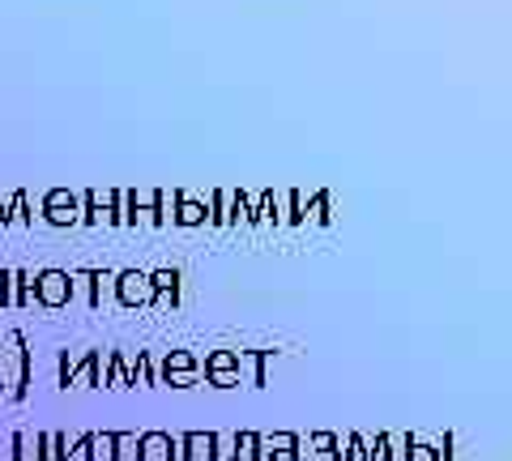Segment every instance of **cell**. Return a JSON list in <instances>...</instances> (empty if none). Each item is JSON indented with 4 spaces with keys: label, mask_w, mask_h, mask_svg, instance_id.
Returning <instances> with one entry per match:
<instances>
[{
    "label": "cell",
    "mask_w": 512,
    "mask_h": 461,
    "mask_svg": "<svg viewBox=\"0 0 512 461\" xmlns=\"http://www.w3.org/2000/svg\"><path fill=\"white\" fill-rule=\"evenodd\" d=\"M0 385H9L13 402H26L30 389V355H26V338L18 329L0 338Z\"/></svg>",
    "instance_id": "6da1fadb"
},
{
    "label": "cell",
    "mask_w": 512,
    "mask_h": 461,
    "mask_svg": "<svg viewBox=\"0 0 512 461\" xmlns=\"http://www.w3.org/2000/svg\"><path fill=\"white\" fill-rule=\"evenodd\" d=\"M30 295H35L39 308H64L73 299V282L64 269H43V274L30 278Z\"/></svg>",
    "instance_id": "7a4b0ae2"
},
{
    "label": "cell",
    "mask_w": 512,
    "mask_h": 461,
    "mask_svg": "<svg viewBox=\"0 0 512 461\" xmlns=\"http://www.w3.org/2000/svg\"><path fill=\"white\" fill-rule=\"evenodd\" d=\"M116 304H124V308H154L150 274H141V269H124V274H116Z\"/></svg>",
    "instance_id": "3957f363"
},
{
    "label": "cell",
    "mask_w": 512,
    "mask_h": 461,
    "mask_svg": "<svg viewBox=\"0 0 512 461\" xmlns=\"http://www.w3.org/2000/svg\"><path fill=\"white\" fill-rule=\"evenodd\" d=\"M43 218L52 222V227H77V222H82V197L69 193V188H52V193L43 197Z\"/></svg>",
    "instance_id": "277c9868"
},
{
    "label": "cell",
    "mask_w": 512,
    "mask_h": 461,
    "mask_svg": "<svg viewBox=\"0 0 512 461\" xmlns=\"http://www.w3.org/2000/svg\"><path fill=\"white\" fill-rule=\"evenodd\" d=\"M180 453V440L171 432H141L137 436V461H175Z\"/></svg>",
    "instance_id": "5b68a950"
},
{
    "label": "cell",
    "mask_w": 512,
    "mask_h": 461,
    "mask_svg": "<svg viewBox=\"0 0 512 461\" xmlns=\"http://www.w3.org/2000/svg\"><path fill=\"white\" fill-rule=\"evenodd\" d=\"M73 385L103 389V355H99V351H90L82 363H73V368H69V380H64V389H73Z\"/></svg>",
    "instance_id": "8992f818"
},
{
    "label": "cell",
    "mask_w": 512,
    "mask_h": 461,
    "mask_svg": "<svg viewBox=\"0 0 512 461\" xmlns=\"http://www.w3.org/2000/svg\"><path fill=\"white\" fill-rule=\"evenodd\" d=\"M175 461H214V432H184Z\"/></svg>",
    "instance_id": "52a82bcc"
},
{
    "label": "cell",
    "mask_w": 512,
    "mask_h": 461,
    "mask_svg": "<svg viewBox=\"0 0 512 461\" xmlns=\"http://www.w3.org/2000/svg\"><path fill=\"white\" fill-rule=\"evenodd\" d=\"M150 286H154V304H180V269H154L150 274Z\"/></svg>",
    "instance_id": "ba28073f"
},
{
    "label": "cell",
    "mask_w": 512,
    "mask_h": 461,
    "mask_svg": "<svg viewBox=\"0 0 512 461\" xmlns=\"http://www.w3.org/2000/svg\"><path fill=\"white\" fill-rule=\"evenodd\" d=\"M171 222H180V227H205V222H210V214H205V201H197L192 193H180V197H175Z\"/></svg>",
    "instance_id": "9c48e42d"
},
{
    "label": "cell",
    "mask_w": 512,
    "mask_h": 461,
    "mask_svg": "<svg viewBox=\"0 0 512 461\" xmlns=\"http://www.w3.org/2000/svg\"><path fill=\"white\" fill-rule=\"evenodd\" d=\"M86 282H90V308H103L116 299V274L111 269H90Z\"/></svg>",
    "instance_id": "30bf717a"
},
{
    "label": "cell",
    "mask_w": 512,
    "mask_h": 461,
    "mask_svg": "<svg viewBox=\"0 0 512 461\" xmlns=\"http://www.w3.org/2000/svg\"><path fill=\"white\" fill-rule=\"evenodd\" d=\"M308 461H342V453H338V436L333 432H312V440H308Z\"/></svg>",
    "instance_id": "8fae6325"
},
{
    "label": "cell",
    "mask_w": 512,
    "mask_h": 461,
    "mask_svg": "<svg viewBox=\"0 0 512 461\" xmlns=\"http://www.w3.org/2000/svg\"><path fill=\"white\" fill-rule=\"evenodd\" d=\"M244 355L239 351H210L205 355V376H222V372H239Z\"/></svg>",
    "instance_id": "7c38bea8"
},
{
    "label": "cell",
    "mask_w": 512,
    "mask_h": 461,
    "mask_svg": "<svg viewBox=\"0 0 512 461\" xmlns=\"http://www.w3.org/2000/svg\"><path fill=\"white\" fill-rule=\"evenodd\" d=\"M39 457H43V461H69V436L43 432V436H39Z\"/></svg>",
    "instance_id": "4fadbf2b"
},
{
    "label": "cell",
    "mask_w": 512,
    "mask_h": 461,
    "mask_svg": "<svg viewBox=\"0 0 512 461\" xmlns=\"http://www.w3.org/2000/svg\"><path fill=\"white\" fill-rule=\"evenodd\" d=\"M82 205L86 210H120V188H90Z\"/></svg>",
    "instance_id": "5bb4252c"
},
{
    "label": "cell",
    "mask_w": 512,
    "mask_h": 461,
    "mask_svg": "<svg viewBox=\"0 0 512 461\" xmlns=\"http://www.w3.org/2000/svg\"><path fill=\"white\" fill-rule=\"evenodd\" d=\"M235 461H261V436L256 432H235Z\"/></svg>",
    "instance_id": "9a60e30c"
},
{
    "label": "cell",
    "mask_w": 512,
    "mask_h": 461,
    "mask_svg": "<svg viewBox=\"0 0 512 461\" xmlns=\"http://www.w3.org/2000/svg\"><path fill=\"white\" fill-rule=\"evenodd\" d=\"M184 372H197V355L192 351H167L163 376H184Z\"/></svg>",
    "instance_id": "2e32d148"
},
{
    "label": "cell",
    "mask_w": 512,
    "mask_h": 461,
    "mask_svg": "<svg viewBox=\"0 0 512 461\" xmlns=\"http://www.w3.org/2000/svg\"><path fill=\"white\" fill-rule=\"evenodd\" d=\"M320 222V227H325V222H329V193H325V188H320V193H312L308 201H303V222Z\"/></svg>",
    "instance_id": "e0dca14e"
},
{
    "label": "cell",
    "mask_w": 512,
    "mask_h": 461,
    "mask_svg": "<svg viewBox=\"0 0 512 461\" xmlns=\"http://www.w3.org/2000/svg\"><path fill=\"white\" fill-rule=\"evenodd\" d=\"M94 461H116V432H90Z\"/></svg>",
    "instance_id": "ac0fdd59"
},
{
    "label": "cell",
    "mask_w": 512,
    "mask_h": 461,
    "mask_svg": "<svg viewBox=\"0 0 512 461\" xmlns=\"http://www.w3.org/2000/svg\"><path fill=\"white\" fill-rule=\"evenodd\" d=\"M13 461H43L39 457V436H30V432L13 436Z\"/></svg>",
    "instance_id": "d6986e66"
},
{
    "label": "cell",
    "mask_w": 512,
    "mask_h": 461,
    "mask_svg": "<svg viewBox=\"0 0 512 461\" xmlns=\"http://www.w3.org/2000/svg\"><path fill=\"white\" fill-rule=\"evenodd\" d=\"M402 461H440V449L427 440H406V457Z\"/></svg>",
    "instance_id": "ffe728a7"
},
{
    "label": "cell",
    "mask_w": 512,
    "mask_h": 461,
    "mask_svg": "<svg viewBox=\"0 0 512 461\" xmlns=\"http://www.w3.org/2000/svg\"><path fill=\"white\" fill-rule=\"evenodd\" d=\"M116 461H137V436L116 432Z\"/></svg>",
    "instance_id": "44dd1931"
},
{
    "label": "cell",
    "mask_w": 512,
    "mask_h": 461,
    "mask_svg": "<svg viewBox=\"0 0 512 461\" xmlns=\"http://www.w3.org/2000/svg\"><path fill=\"white\" fill-rule=\"evenodd\" d=\"M5 222H22V227H30V222H35V214H26V193H13L9 218H5Z\"/></svg>",
    "instance_id": "7402d4cb"
},
{
    "label": "cell",
    "mask_w": 512,
    "mask_h": 461,
    "mask_svg": "<svg viewBox=\"0 0 512 461\" xmlns=\"http://www.w3.org/2000/svg\"><path fill=\"white\" fill-rule=\"evenodd\" d=\"M214 461H235V432L231 436L214 432Z\"/></svg>",
    "instance_id": "603a6c76"
},
{
    "label": "cell",
    "mask_w": 512,
    "mask_h": 461,
    "mask_svg": "<svg viewBox=\"0 0 512 461\" xmlns=\"http://www.w3.org/2000/svg\"><path fill=\"white\" fill-rule=\"evenodd\" d=\"M163 380H167L171 389H192V385H197V372H184V376H163Z\"/></svg>",
    "instance_id": "cb8c5ba5"
},
{
    "label": "cell",
    "mask_w": 512,
    "mask_h": 461,
    "mask_svg": "<svg viewBox=\"0 0 512 461\" xmlns=\"http://www.w3.org/2000/svg\"><path fill=\"white\" fill-rule=\"evenodd\" d=\"M214 389H235L239 385V372H222V376H210Z\"/></svg>",
    "instance_id": "d4e9b609"
},
{
    "label": "cell",
    "mask_w": 512,
    "mask_h": 461,
    "mask_svg": "<svg viewBox=\"0 0 512 461\" xmlns=\"http://www.w3.org/2000/svg\"><path fill=\"white\" fill-rule=\"evenodd\" d=\"M0 304L9 308V269H0Z\"/></svg>",
    "instance_id": "484cf974"
},
{
    "label": "cell",
    "mask_w": 512,
    "mask_h": 461,
    "mask_svg": "<svg viewBox=\"0 0 512 461\" xmlns=\"http://www.w3.org/2000/svg\"><path fill=\"white\" fill-rule=\"evenodd\" d=\"M265 461H299V449H286V453H265Z\"/></svg>",
    "instance_id": "4316f807"
},
{
    "label": "cell",
    "mask_w": 512,
    "mask_h": 461,
    "mask_svg": "<svg viewBox=\"0 0 512 461\" xmlns=\"http://www.w3.org/2000/svg\"><path fill=\"white\" fill-rule=\"evenodd\" d=\"M5 218H9V205H5V201H0V227H5Z\"/></svg>",
    "instance_id": "83f0119b"
}]
</instances>
